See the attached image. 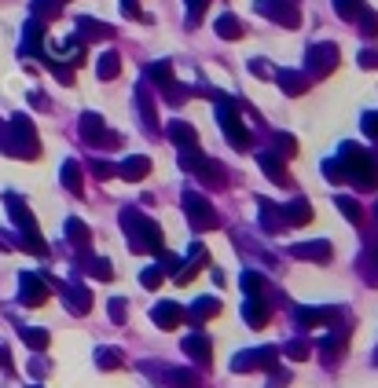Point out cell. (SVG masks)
I'll list each match as a JSON object with an SVG mask.
<instances>
[{"label": "cell", "instance_id": "cell-34", "mask_svg": "<svg viewBox=\"0 0 378 388\" xmlns=\"http://www.w3.org/2000/svg\"><path fill=\"white\" fill-rule=\"evenodd\" d=\"M125 359H121V348H96V366L99 370H118Z\"/></svg>", "mask_w": 378, "mask_h": 388}, {"label": "cell", "instance_id": "cell-29", "mask_svg": "<svg viewBox=\"0 0 378 388\" xmlns=\"http://www.w3.org/2000/svg\"><path fill=\"white\" fill-rule=\"evenodd\" d=\"M199 180H202L206 187H224V183H228L224 165H217V161H209V158H206V165L199 169Z\"/></svg>", "mask_w": 378, "mask_h": 388}, {"label": "cell", "instance_id": "cell-57", "mask_svg": "<svg viewBox=\"0 0 378 388\" xmlns=\"http://www.w3.org/2000/svg\"><path fill=\"white\" fill-rule=\"evenodd\" d=\"M360 67L364 70H374L378 67V52H360Z\"/></svg>", "mask_w": 378, "mask_h": 388}, {"label": "cell", "instance_id": "cell-54", "mask_svg": "<svg viewBox=\"0 0 378 388\" xmlns=\"http://www.w3.org/2000/svg\"><path fill=\"white\" fill-rule=\"evenodd\" d=\"M364 136L378 139V114H364Z\"/></svg>", "mask_w": 378, "mask_h": 388}, {"label": "cell", "instance_id": "cell-36", "mask_svg": "<svg viewBox=\"0 0 378 388\" xmlns=\"http://www.w3.org/2000/svg\"><path fill=\"white\" fill-rule=\"evenodd\" d=\"M206 165V154L199 147H187V150H180V169H187V172H199Z\"/></svg>", "mask_w": 378, "mask_h": 388}, {"label": "cell", "instance_id": "cell-17", "mask_svg": "<svg viewBox=\"0 0 378 388\" xmlns=\"http://www.w3.org/2000/svg\"><path fill=\"white\" fill-rule=\"evenodd\" d=\"M81 136H85L89 143H96V147L107 143V121H103L99 114H92V110L81 114Z\"/></svg>", "mask_w": 378, "mask_h": 388}, {"label": "cell", "instance_id": "cell-60", "mask_svg": "<svg viewBox=\"0 0 378 388\" xmlns=\"http://www.w3.org/2000/svg\"><path fill=\"white\" fill-rule=\"evenodd\" d=\"M0 366H4V370H11V355H8L4 344H0Z\"/></svg>", "mask_w": 378, "mask_h": 388}, {"label": "cell", "instance_id": "cell-58", "mask_svg": "<svg viewBox=\"0 0 378 388\" xmlns=\"http://www.w3.org/2000/svg\"><path fill=\"white\" fill-rule=\"evenodd\" d=\"M121 15H125V18H140V8H136V0H121Z\"/></svg>", "mask_w": 378, "mask_h": 388}, {"label": "cell", "instance_id": "cell-18", "mask_svg": "<svg viewBox=\"0 0 378 388\" xmlns=\"http://www.w3.org/2000/svg\"><path fill=\"white\" fill-rule=\"evenodd\" d=\"M257 165L265 169V176L272 180V183H290V172H287V165H283V158L279 154H257Z\"/></svg>", "mask_w": 378, "mask_h": 388}, {"label": "cell", "instance_id": "cell-3", "mask_svg": "<svg viewBox=\"0 0 378 388\" xmlns=\"http://www.w3.org/2000/svg\"><path fill=\"white\" fill-rule=\"evenodd\" d=\"M121 227L129 234V249L133 253H162V227L155 220H147L143 212L125 209L121 212Z\"/></svg>", "mask_w": 378, "mask_h": 388}, {"label": "cell", "instance_id": "cell-51", "mask_svg": "<svg viewBox=\"0 0 378 388\" xmlns=\"http://www.w3.org/2000/svg\"><path fill=\"white\" fill-rule=\"evenodd\" d=\"M290 384V374L279 370V366H272V377H268V388H287Z\"/></svg>", "mask_w": 378, "mask_h": 388}, {"label": "cell", "instance_id": "cell-15", "mask_svg": "<svg viewBox=\"0 0 378 388\" xmlns=\"http://www.w3.org/2000/svg\"><path fill=\"white\" fill-rule=\"evenodd\" d=\"M62 290V297H67V308L74 312V315H89L92 312V293L85 290V286H59Z\"/></svg>", "mask_w": 378, "mask_h": 388}, {"label": "cell", "instance_id": "cell-40", "mask_svg": "<svg viewBox=\"0 0 378 388\" xmlns=\"http://www.w3.org/2000/svg\"><path fill=\"white\" fill-rule=\"evenodd\" d=\"M283 355H290V359H308L312 355V344L308 341H290V344H283Z\"/></svg>", "mask_w": 378, "mask_h": 388}, {"label": "cell", "instance_id": "cell-52", "mask_svg": "<svg viewBox=\"0 0 378 388\" xmlns=\"http://www.w3.org/2000/svg\"><path fill=\"white\" fill-rule=\"evenodd\" d=\"M165 92H169V103H173V106L187 103V89H184V84H165Z\"/></svg>", "mask_w": 378, "mask_h": 388}, {"label": "cell", "instance_id": "cell-59", "mask_svg": "<svg viewBox=\"0 0 378 388\" xmlns=\"http://www.w3.org/2000/svg\"><path fill=\"white\" fill-rule=\"evenodd\" d=\"M0 249H4V253L15 249V242H11V234H8V231H0Z\"/></svg>", "mask_w": 378, "mask_h": 388}, {"label": "cell", "instance_id": "cell-26", "mask_svg": "<svg viewBox=\"0 0 378 388\" xmlns=\"http://www.w3.org/2000/svg\"><path fill=\"white\" fill-rule=\"evenodd\" d=\"M136 106L143 114V128H147V132H158V114H155V103H151V96H147V89H136Z\"/></svg>", "mask_w": 378, "mask_h": 388}, {"label": "cell", "instance_id": "cell-6", "mask_svg": "<svg viewBox=\"0 0 378 388\" xmlns=\"http://www.w3.org/2000/svg\"><path fill=\"white\" fill-rule=\"evenodd\" d=\"M184 212H187V224H191L195 231H217L221 227L217 209L209 205V198H202V194H195V190L184 194Z\"/></svg>", "mask_w": 378, "mask_h": 388}, {"label": "cell", "instance_id": "cell-7", "mask_svg": "<svg viewBox=\"0 0 378 388\" xmlns=\"http://www.w3.org/2000/svg\"><path fill=\"white\" fill-rule=\"evenodd\" d=\"M276 363H279V348H272V344H265V348L239 352V355L232 359V370H235V374H250V370H272Z\"/></svg>", "mask_w": 378, "mask_h": 388}, {"label": "cell", "instance_id": "cell-41", "mask_svg": "<svg viewBox=\"0 0 378 388\" xmlns=\"http://www.w3.org/2000/svg\"><path fill=\"white\" fill-rule=\"evenodd\" d=\"M45 67L55 74V81H59V84H70V81H74V70L67 67V62H59V59H45Z\"/></svg>", "mask_w": 378, "mask_h": 388}, {"label": "cell", "instance_id": "cell-25", "mask_svg": "<svg viewBox=\"0 0 378 388\" xmlns=\"http://www.w3.org/2000/svg\"><path fill=\"white\" fill-rule=\"evenodd\" d=\"M81 176H85V172H81V165H77L74 158L62 161V187H67L70 194H81V190H85V180H81Z\"/></svg>", "mask_w": 378, "mask_h": 388}, {"label": "cell", "instance_id": "cell-12", "mask_svg": "<svg viewBox=\"0 0 378 388\" xmlns=\"http://www.w3.org/2000/svg\"><path fill=\"white\" fill-rule=\"evenodd\" d=\"M243 319H246L254 330H265V326H268V319H272L268 300H265V297H246V304H243Z\"/></svg>", "mask_w": 378, "mask_h": 388}, {"label": "cell", "instance_id": "cell-22", "mask_svg": "<svg viewBox=\"0 0 378 388\" xmlns=\"http://www.w3.org/2000/svg\"><path fill=\"white\" fill-rule=\"evenodd\" d=\"M180 348H184L187 355H191V359H199V363H209V352H213V344H209V337H206V333H187Z\"/></svg>", "mask_w": 378, "mask_h": 388}, {"label": "cell", "instance_id": "cell-21", "mask_svg": "<svg viewBox=\"0 0 378 388\" xmlns=\"http://www.w3.org/2000/svg\"><path fill=\"white\" fill-rule=\"evenodd\" d=\"M276 81H279V89H283L287 96H305V92H308V74H298V70H279V74H276Z\"/></svg>", "mask_w": 378, "mask_h": 388}, {"label": "cell", "instance_id": "cell-4", "mask_svg": "<svg viewBox=\"0 0 378 388\" xmlns=\"http://www.w3.org/2000/svg\"><path fill=\"white\" fill-rule=\"evenodd\" d=\"M4 205H8L11 220H15V227H18V239H23L18 246L30 249V253H37V256H45L48 246H45V239H40V227H37V220H33V212L26 209V202H23V198H15V194H8Z\"/></svg>", "mask_w": 378, "mask_h": 388}, {"label": "cell", "instance_id": "cell-19", "mask_svg": "<svg viewBox=\"0 0 378 388\" xmlns=\"http://www.w3.org/2000/svg\"><path fill=\"white\" fill-rule=\"evenodd\" d=\"M221 312V300L217 297H199L191 308H187V319H191V326H202L206 319H213Z\"/></svg>", "mask_w": 378, "mask_h": 388}, {"label": "cell", "instance_id": "cell-32", "mask_svg": "<svg viewBox=\"0 0 378 388\" xmlns=\"http://www.w3.org/2000/svg\"><path fill=\"white\" fill-rule=\"evenodd\" d=\"M18 337H23L33 352H45L48 348V330H33V326H18Z\"/></svg>", "mask_w": 378, "mask_h": 388}, {"label": "cell", "instance_id": "cell-14", "mask_svg": "<svg viewBox=\"0 0 378 388\" xmlns=\"http://www.w3.org/2000/svg\"><path fill=\"white\" fill-rule=\"evenodd\" d=\"M294 256H301V261H316V264H330V242H298V246H290Z\"/></svg>", "mask_w": 378, "mask_h": 388}, {"label": "cell", "instance_id": "cell-49", "mask_svg": "<svg viewBox=\"0 0 378 388\" xmlns=\"http://www.w3.org/2000/svg\"><path fill=\"white\" fill-rule=\"evenodd\" d=\"M323 176H330V183H342V180H345L342 161H323Z\"/></svg>", "mask_w": 378, "mask_h": 388}, {"label": "cell", "instance_id": "cell-5", "mask_svg": "<svg viewBox=\"0 0 378 388\" xmlns=\"http://www.w3.org/2000/svg\"><path fill=\"white\" fill-rule=\"evenodd\" d=\"M217 121H221V132L232 139V147H239V150L250 147V132H246V125H243L239 114H235V99L217 96Z\"/></svg>", "mask_w": 378, "mask_h": 388}, {"label": "cell", "instance_id": "cell-16", "mask_svg": "<svg viewBox=\"0 0 378 388\" xmlns=\"http://www.w3.org/2000/svg\"><path fill=\"white\" fill-rule=\"evenodd\" d=\"M279 212H283V224H287V227H305V224L312 220V205H308L305 198H294V202L283 205Z\"/></svg>", "mask_w": 378, "mask_h": 388}, {"label": "cell", "instance_id": "cell-55", "mask_svg": "<svg viewBox=\"0 0 378 388\" xmlns=\"http://www.w3.org/2000/svg\"><path fill=\"white\" fill-rule=\"evenodd\" d=\"M250 74H257V77H272V70L265 67V59H250Z\"/></svg>", "mask_w": 378, "mask_h": 388}, {"label": "cell", "instance_id": "cell-62", "mask_svg": "<svg viewBox=\"0 0 378 388\" xmlns=\"http://www.w3.org/2000/svg\"><path fill=\"white\" fill-rule=\"evenodd\" d=\"M374 209H378V205H374Z\"/></svg>", "mask_w": 378, "mask_h": 388}, {"label": "cell", "instance_id": "cell-42", "mask_svg": "<svg viewBox=\"0 0 378 388\" xmlns=\"http://www.w3.org/2000/svg\"><path fill=\"white\" fill-rule=\"evenodd\" d=\"M334 8H338L342 18H356L364 11V0H334Z\"/></svg>", "mask_w": 378, "mask_h": 388}, {"label": "cell", "instance_id": "cell-33", "mask_svg": "<svg viewBox=\"0 0 378 388\" xmlns=\"http://www.w3.org/2000/svg\"><path fill=\"white\" fill-rule=\"evenodd\" d=\"M217 33H221L224 40H239V37H243V23H239L235 15H221V18H217Z\"/></svg>", "mask_w": 378, "mask_h": 388}, {"label": "cell", "instance_id": "cell-53", "mask_svg": "<svg viewBox=\"0 0 378 388\" xmlns=\"http://www.w3.org/2000/svg\"><path fill=\"white\" fill-rule=\"evenodd\" d=\"M92 172H96L99 180H111L114 172H118V165H111V161H92Z\"/></svg>", "mask_w": 378, "mask_h": 388}, {"label": "cell", "instance_id": "cell-9", "mask_svg": "<svg viewBox=\"0 0 378 388\" xmlns=\"http://www.w3.org/2000/svg\"><path fill=\"white\" fill-rule=\"evenodd\" d=\"M18 297H23L26 308H40L48 300V278H40L33 271H23L18 275Z\"/></svg>", "mask_w": 378, "mask_h": 388}, {"label": "cell", "instance_id": "cell-56", "mask_svg": "<svg viewBox=\"0 0 378 388\" xmlns=\"http://www.w3.org/2000/svg\"><path fill=\"white\" fill-rule=\"evenodd\" d=\"M30 374H33V377H45V374H48V363H45V359H30Z\"/></svg>", "mask_w": 378, "mask_h": 388}, {"label": "cell", "instance_id": "cell-61", "mask_svg": "<svg viewBox=\"0 0 378 388\" xmlns=\"http://www.w3.org/2000/svg\"><path fill=\"white\" fill-rule=\"evenodd\" d=\"M33 388H40V384H33Z\"/></svg>", "mask_w": 378, "mask_h": 388}, {"label": "cell", "instance_id": "cell-20", "mask_svg": "<svg viewBox=\"0 0 378 388\" xmlns=\"http://www.w3.org/2000/svg\"><path fill=\"white\" fill-rule=\"evenodd\" d=\"M147 172H151V158H143V154H129V158L118 165V176L121 180H143Z\"/></svg>", "mask_w": 378, "mask_h": 388}, {"label": "cell", "instance_id": "cell-8", "mask_svg": "<svg viewBox=\"0 0 378 388\" xmlns=\"http://www.w3.org/2000/svg\"><path fill=\"white\" fill-rule=\"evenodd\" d=\"M257 11L268 15V18H276V23H283L287 30L301 26V11H298L294 0H257Z\"/></svg>", "mask_w": 378, "mask_h": 388}, {"label": "cell", "instance_id": "cell-13", "mask_svg": "<svg viewBox=\"0 0 378 388\" xmlns=\"http://www.w3.org/2000/svg\"><path fill=\"white\" fill-rule=\"evenodd\" d=\"M151 319H155V326H162V330H173V326H180L184 308L177 304V300H162V304H155V308H151Z\"/></svg>", "mask_w": 378, "mask_h": 388}, {"label": "cell", "instance_id": "cell-44", "mask_svg": "<svg viewBox=\"0 0 378 388\" xmlns=\"http://www.w3.org/2000/svg\"><path fill=\"white\" fill-rule=\"evenodd\" d=\"M162 278H165V271L155 264V268H147V271L140 275V283H143V290H158V286H162Z\"/></svg>", "mask_w": 378, "mask_h": 388}, {"label": "cell", "instance_id": "cell-35", "mask_svg": "<svg viewBox=\"0 0 378 388\" xmlns=\"http://www.w3.org/2000/svg\"><path fill=\"white\" fill-rule=\"evenodd\" d=\"M147 77H151L155 84H162V89H165V84H173V62H169V59L155 62V67L147 70Z\"/></svg>", "mask_w": 378, "mask_h": 388}, {"label": "cell", "instance_id": "cell-39", "mask_svg": "<svg viewBox=\"0 0 378 388\" xmlns=\"http://www.w3.org/2000/svg\"><path fill=\"white\" fill-rule=\"evenodd\" d=\"M62 8V0H33V11H37V23L40 18H55Z\"/></svg>", "mask_w": 378, "mask_h": 388}, {"label": "cell", "instance_id": "cell-30", "mask_svg": "<svg viewBox=\"0 0 378 388\" xmlns=\"http://www.w3.org/2000/svg\"><path fill=\"white\" fill-rule=\"evenodd\" d=\"M96 74H99L103 81H114V77L121 74V59H118V52H103V55H99Z\"/></svg>", "mask_w": 378, "mask_h": 388}, {"label": "cell", "instance_id": "cell-47", "mask_svg": "<svg viewBox=\"0 0 378 388\" xmlns=\"http://www.w3.org/2000/svg\"><path fill=\"white\" fill-rule=\"evenodd\" d=\"M206 4H209V0H187V26H199Z\"/></svg>", "mask_w": 378, "mask_h": 388}, {"label": "cell", "instance_id": "cell-23", "mask_svg": "<svg viewBox=\"0 0 378 388\" xmlns=\"http://www.w3.org/2000/svg\"><path fill=\"white\" fill-rule=\"evenodd\" d=\"M162 384H173V388H202V377L187 366H177V370H165Z\"/></svg>", "mask_w": 378, "mask_h": 388}, {"label": "cell", "instance_id": "cell-2", "mask_svg": "<svg viewBox=\"0 0 378 388\" xmlns=\"http://www.w3.org/2000/svg\"><path fill=\"white\" fill-rule=\"evenodd\" d=\"M0 147H4V154L11 158H40V139H37V128L26 114H15L11 125H8V132H0Z\"/></svg>", "mask_w": 378, "mask_h": 388}, {"label": "cell", "instance_id": "cell-48", "mask_svg": "<svg viewBox=\"0 0 378 388\" xmlns=\"http://www.w3.org/2000/svg\"><path fill=\"white\" fill-rule=\"evenodd\" d=\"M356 18H360V26H364L367 37H378V15H374V11H360Z\"/></svg>", "mask_w": 378, "mask_h": 388}, {"label": "cell", "instance_id": "cell-37", "mask_svg": "<svg viewBox=\"0 0 378 388\" xmlns=\"http://www.w3.org/2000/svg\"><path fill=\"white\" fill-rule=\"evenodd\" d=\"M261 224H265V231H279L283 227V212H276L272 202H261Z\"/></svg>", "mask_w": 378, "mask_h": 388}, {"label": "cell", "instance_id": "cell-27", "mask_svg": "<svg viewBox=\"0 0 378 388\" xmlns=\"http://www.w3.org/2000/svg\"><path fill=\"white\" fill-rule=\"evenodd\" d=\"M342 348H345V330H342V326H334V330H330V337H323L320 352H323V359H327V363H334V359L342 355Z\"/></svg>", "mask_w": 378, "mask_h": 388}, {"label": "cell", "instance_id": "cell-43", "mask_svg": "<svg viewBox=\"0 0 378 388\" xmlns=\"http://www.w3.org/2000/svg\"><path fill=\"white\" fill-rule=\"evenodd\" d=\"M89 271H92L96 278H114V264L103 261V256H92V261H89Z\"/></svg>", "mask_w": 378, "mask_h": 388}, {"label": "cell", "instance_id": "cell-28", "mask_svg": "<svg viewBox=\"0 0 378 388\" xmlns=\"http://www.w3.org/2000/svg\"><path fill=\"white\" fill-rule=\"evenodd\" d=\"M67 239L81 249V253H89V242H92V231H89V224H81V220H67Z\"/></svg>", "mask_w": 378, "mask_h": 388}, {"label": "cell", "instance_id": "cell-38", "mask_svg": "<svg viewBox=\"0 0 378 388\" xmlns=\"http://www.w3.org/2000/svg\"><path fill=\"white\" fill-rule=\"evenodd\" d=\"M239 283H243V293H246V297H261V290H265V278H261L257 271H243Z\"/></svg>", "mask_w": 378, "mask_h": 388}, {"label": "cell", "instance_id": "cell-24", "mask_svg": "<svg viewBox=\"0 0 378 388\" xmlns=\"http://www.w3.org/2000/svg\"><path fill=\"white\" fill-rule=\"evenodd\" d=\"M165 136H169L180 150H187V147H199V136H195V128L187 125V121H173L169 128H165Z\"/></svg>", "mask_w": 378, "mask_h": 388}, {"label": "cell", "instance_id": "cell-46", "mask_svg": "<svg viewBox=\"0 0 378 388\" xmlns=\"http://www.w3.org/2000/svg\"><path fill=\"white\" fill-rule=\"evenodd\" d=\"M276 143H279V158H294V154H298V139H294V136L279 132V136H276Z\"/></svg>", "mask_w": 378, "mask_h": 388}, {"label": "cell", "instance_id": "cell-31", "mask_svg": "<svg viewBox=\"0 0 378 388\" xmlns=\"http://www.w3.org/2000/svg\"><path fill=\"white\" fill-rule=\"evenodd\" d=\"M77 30H81V37H85V40H103V37H111V33H114L111 26L96 23V18H77Z\"/></svg>", "mask_w": 378, "mask_h": 388}, {"label": "cell", "instance_id": "cell-1", "mask_svg": "<svg viewBox=\"0 0 378 388\" xmlns=\"http://www.w3.org/2000/svg\"><path fill=\"white\" fill-rule=\"evenodd\" d=\"M338 161H342V169H345V180H349V183H356L360 190L378 187V158L371 154V150H360L356 143H342Z\"/></svg>", "mask_w": 378, "mask_h": 388}, {"label": "cell", "instance_id": "cell-10", "mask_svg": "<svg viewBox=\"0 0 378 388\" xmlns=\"http://www.w3.org/2000/svg\"><path fill=\"white\" fill-rule=\"evenodd\" d=\"M338 67V48L334 45H312L308 48V77H327Z\"/></svg>", "mask_w": 378, "mask_h": 388}, {"label": "cell", "instance_id": "cell-45", "mask_svg": "<svg viewBox=\"0 0 378 388\" xmlns=\"http://www.w3.org/2000/svg\"><path fill=\"white\" fill-rule=\"evenodd\" d=\"M334 205H338V209L345 212V220H349V224H360V205H356L352 198H338Z\"/></svg>", "mask_w": 378, "mask_h": 388}, {"label": "cell", "instance_id": "cell-11", "mask_svg": "<svg viewBox=\"0 0 378 388\" xmlns=\"http://www.w3.org/2000/svg\"><path fill=\"white\" fill-rule=\"evenodd\" d=\"M338 308H298L294 312V322L298 326H338Z\"/></svg>", "mask_w": 378, "mask_h": 388}, {"label": "cell", "instance_id": "cell-50", "mask_svg": "<svg viewBox=\"0 0 378 388\" xmlns=\"http://www.w3.org/2000/svg\"><path fill=\"white\" fill-rule=\"evenodd\" d=\"M111 319H114V326H125V297L111 300Z\"/></svg>", "mask_w": 378, "mask_h": 388}]
</instances>
